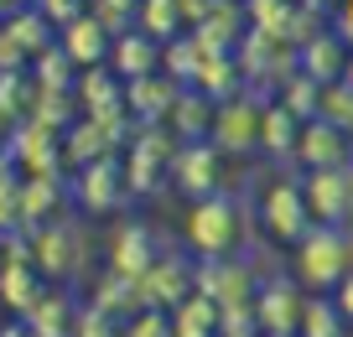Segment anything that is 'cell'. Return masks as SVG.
<instances>
[{"instance_id": "cell-1", "label": "cell", "mask_w": 353, "mask_h": 337, "mask_svg": "<svg viewBox=\"0 0 353 337\" xmlns=\"http://www.w3.org/2000/svg\"><path fill=\"white\" fill-rule=\"evenodd\" d=\"M32 260H37V275H52V280H68V275L83 265V239L68 218H52L47 229L32 234Z\"/></svg>"}, {"instance_id": "cell-2", "label": "cell", "mask_w": 353, "mask_h": 337, "mask_svg": "<svg viewBox=\"0 0 353 337\" xmlns=\"http://www.w3.org/2000/svg\"><path fill=\"white\" fill-rule=\"evenodd\" d=\"M301 275H307L312 285H343L353 275V260L348 249H343V234L332 229H317L301 239Z\"/></svg>"}, {"instance_id": "cell-3", "label": "cell", "mask_w": 353, "mask_h": 337, "mask_svg": "<svg viewBox=\"0 0 353 337\" xmlns=\"http://www.w3.org/2000/svg\"><path fill=\"white\" fill-rule=\"evenodd\" d=\"M188 239H192V249H203V254H223L234 239H239L234 207L223 203V197H203V203L188 213Z\"/></svg>"}, {"instance_id": "cell-4", "label": "cell", "mask_w": 353, "mask_h": 337, "mask_svg": "<svg viewBox=\"0 0 353 337\" xmlns=\"http://www.w3.org/2000/svg\"><path fill=\"white\" fill-rule=\"evenodd\" d=\"M73 197H78V207H88V213H110V207H120V197H125V166L120 161H94V166H83V172L73 176Z\"/></svg>"}, {"instance_id": "cell-5", "label": "cell", "mask_w": 353, "mask_h": 337, "mask_svg": "<svg viewBox=\"0 0 353 337\" xmlns=\"http://www.w3.org/2000/svg\"><path fill=\"white\" fill-rule=\"evenodd\" d=\"M57 47H63V52H68V63H73V68H83V73H88V68H104V57H110V26H104L99 21V16H78V21H68L63 26V42H57Z\"/></svg>"}, {"instance_id": "cell-6", "label": "cell", "mask_w": 353, "mask_h": 337, "mask_svg": "<svg viewBox=\"0 0 353 337\" xmlns=\"http://www.w3.org/2000/svg\"><path fill=\"white\" fill-rule=\"evenodd\" d=\"M156 63H161V42H151L145 32H125L120 42L110 47V68H114V78H125V83L151 78Z\"/></svg>"}, {"instance_id": "cell-7", "label": "cell", "mask_w": 353, "mask_h": 337, "mask_svg": "<svg viewBox=\"0 0 353 337\" xmlns=\"http://www.w3.org/2000/svg\"><path fill=\"white\" fill-rule=\"evenodd\" d=\"M42 296L47 291H42V275H37L32 260H6V265H0V306H11L16 322H21Z\"/></svg>"}, {"instance_id": "cell-8", "label": "cell", "mask_w": 353, "mask_h": 337, "mask_svg": "<svg viewBox=\"0 0 353 337\" xmlns=\"http://www.w3.org/2000/svg\"><path fill=\"white\" fill-rule=\"evenodd\" d=\"M307 192L301 187H276V192L265 197V223H270V234H281V239H301L307 234Z\"/></svg>"}, {"instance_id": "cell-9", "label": "cell", "mask_w": 353, "mask_h": 337, "mask_svg": "<svg viewBox=\"0 0 353 337\" xmlns=\"http://www.w3.org/2000/svg\"><path fill=\"white\" fill-rule=\"evenodd\" d=\"M57 203H63V182L57 176H21V234L47 229Z\"/></svg>"}, {"instance_id": "cell-10", "label": "cell", "mask_w": 353, "mask_h": 337, "mask_svg": "<svg viewBox=\"0 0 353 337\" xmlns=\"http://www.w3.org/2000/svg\"><path fill=\"white\" fill-rule=\"evenodd\" d=\"M78 104L88 109V120H114V114H120V104H125L114 68H88V73L78 78Z\"/></svg>"}, {"instance_id": "cell-11", "label": "cell", "mask_w": 353, "mask_h": 337, "mask_svg": "<svg viewBox=\"0 0 353 337\" xmlns=\"http://www.w3.org/2000/svg\"><path fill=\"white\" fill-rule=\"evenodd\" d=\"M156 260H161V254H156L151 234H145L141 223H125L120 239H114V275H120V280H141Z\"/></svg>"}, {"instance_id": "cell-12", "label": "cell", "mask_w": 353, "mask_h": 337, "mask_svg": "<svg viewBox=\"0 0 353 337\" xmlns=\"http://www.w3.org/2000/svg\"><path fill=\"white\" fill-rule=\"evenodd\" d=\"M21 322H26V332H32V337H73L78 312H73V301H68L63 291H47Z\"/></svg>"}, {"instance_id": "cell-13", "label": "cell", "mask_w": 353, "mask_h": 337, "mask_svg": "<svg viewBox=\"0 0 353 337\" xmlns=\"http://www.w3.org/2000/svg\"><path fill=\"white\" fill-rule=\"evenodd\" d=\"M172 172H176V182H182V187L203 203V197H213V187H219V156L203 151V145H188V151L176 156Z\"/></svg>"}, {"instance_id": "cell-14", "label": "cell", "mask_w": 353, "mask_h": 337, "mask_svg": "<svg viewBox=\"0 0 353 337\" xmlns=\"http://www.w3.org/2000/svg\"><path fill=\"white\" fill-rule=\"evenodd\" d=\"M21 234V176L0 166V239Z\"/></svg>"}, {"instance_id": "cell-15", "label": "cell", "mask_w": 353, "mask_h": 337, "mask_svg": "<svg viewBox=\"0 0 353 337\" xmlns=\"http://www.w3.org/2000/svg\"><path fill=\"white\" fill-rule=\"evenodd\" d=\"M135 21H141V32L151 37V42H161L176 26V0H141V6H135Z\"/></svg>"}, {"instance_id": "cell-16", "label": "cell", "mask_w": 353, "mask_h": 337, "mask_svg": "<svg viewBox=\"0 0 353 337\" xmlns=\"http://www.w3.org/2000/svg\"><path fill=\"white\" fill-rule=\"evenodd\" d=\"M301 332H307V337H348L353 327L343 322V312H338V306L307 301V316H301Z\"/></svg>"}, {"instance_id": "cell-17", "label": "cell", "mask_w": 353, "mask_h": 337, "mask_svg": "<svg viewBox=\"0 0 353 337\" xmlns=\"http://www.w3.org/2000/svg\"><path fill=\"white\" fill-rule=\"evenodd\" d=\"M203 332H213V306H203V296H188L176 306L172 337H203Z\"/></svg>"}, {"instance_id": "cell-18", "label": "cell", "mask_w": 353, "mask_h": 337, "mask_svg": "<svg viewBox=\"0 0 353 337\" xmlns=\"http://www.w3.org/2000/svg\"><path fill=\"white\" fill-rule=\"evenodd\" d=\"M125 337H172V322H166L161 312H151V306H145V312L125 327Z\"/></svg>"}, {"instance_id": "cell-19", "label": "cell", "mask_w": 353, "mask_h": 337, "mask_svg": "<svg viewBox=\"0 0 353 337\" xmlns=\"http://www.w3.org/2000/svg\"><path fill=\"white\" fill-rule=\"evenodd\" d=\"M332 306H338V312H343V322L353 327V275H348V280L338 285V301H332Z\"/></svg>"}, {"instance_id": "cell-20", "label": "cell", "mask_w": 353, "mask_h": 337, "mask_svg": "<svg viewBox=\"0 0 353 337\" xmlns=\"http://www.w3.org/2000/svg\"><path fill=\"white\" fill-rule=\"evenodd\" d=\"M0 337H32V332H26V322H6V327H0Z\"/></svg>"}, {"instance_id": "cell-21", "label": "cell", "mask_w": 353, "mask_h": 337, "mask_svg": "<svg viewBox=\"0 0 353 337\" xmlns=\"http://www.w3.org/2000/svg\"><path fill=\"white\" fill-rule=\"evenodd\" d=\"M0 166H6V145H0Z\"/></svg>"}, {"instance_id": "cell-22", "label": "cell", "mask_w": 353, "mask_h": 337, "mask_svg": "<svg viewBox=\"0 0 353 337\" xmlns=\"http://www.w3.org/2000/svg\"><path fill=\"white\" fill-rule=\"evenodd\" d=\"M0 265H6V254H0Z\"/></svg>"}]
</instances>
